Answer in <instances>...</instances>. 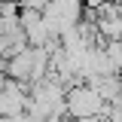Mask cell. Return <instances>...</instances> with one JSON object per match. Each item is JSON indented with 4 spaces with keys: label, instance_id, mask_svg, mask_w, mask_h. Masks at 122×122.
Masks as SVG:
<instances>
[{
    "label": "cell",
    "instance_id": "1",
    "mask_svg": "<svg viewBox=\"0 0 122 122\" xmlns=\"http://www.w3.org/2000/svg\"><path fill=\"white\" fill-rule=\"evenodd\" d=\"M64 107H67V113L73 119H95V116L104 119V113H107V101L92 86H86V82L82 86H73L64 95Z\"/></svg>",
    "mask_w": 122,
    "mask_h": 122
}]
</instances>
